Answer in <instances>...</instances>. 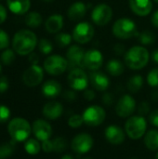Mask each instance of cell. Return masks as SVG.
<instances>
[{"label":"cell","mask_w":158,"mask_h":159,"mask_svg":"<svg viewBox=\"0 0 158 159\" xmlns=\"http://www.w3.org/2000/svg\"><path fill=\"white\" fill-rule=\"evenodd\" d=\"M13 49L18 54L24 56L33 52L37 45L35 34L30 30H20L13 37Z\"/></svg>","instance_id":"obj_1"},{"label":"cell","mask_w":158,"mask_h":159,"mask_svg":"<svg viewBox=\"0 0 158 159\" xmlns=\"http://www.w3.org/2000/svg\"><path fill=\"white\" fill-rule=\"evenodd\" d=\"M150 54L142 46L130 48L125 54V63L131 70H141L144 68L149 61Z\"/></svg>","instance_id":"obj_2"},{"label":"cell","mask_w":158,"mask_h":159,"mask_svg":"<svg viewBox=\"0 0 158 159\" xmlns=\"http://www.w3.org/2000/svg\"><path fill=\"white\" fill-rule=\"evenodd\" d=\"M7 130L9 136L15 142H25L31 134L32 127L26 119L15 117L8 123Z\"/></svg>","instance_id":"obj_3"},{"label":"cell","mask_w":158,"mask_h":159,"mask_svg":"<svg viewBox=\"0 0 158 159\" xmlns=\"http://www.w3.org/2000/svg\"><path fill=\"white\" fill-rule=\"evenodd\" d=\"M113 34L119 39H129L134 35H138L137 25L131 19H118L113 25Z\"/></svg>","instance_id":"obj_4"},{"label":"cell","mask_w":158,"mask_h":159,"mask_svg":"<svg viewBox=\"0 0 158 159\" xmlns=\"http://www.w3.org/2000/svg\"><path fill=\"white\" fill-rule=\"evenodd\" d=\"M147 123L144 116H133L129 117L125 124V130L131 140L141 139L146 132Z\"/></svg>","instance_id":"obj_5"},{"label":"cell","mask_w":158,"mask_h":159,"mask_svg":"<svg viewBox=\"0 0 158 159\" xmlns=\"http://www.w3.org/2000/svg\"><path fill=\"white\" fill-rule=\"evenodd\" d=\"M68 61L60 55H51L44 61V69L50 75H60L68 68Z\"/></svg>","instance_id":"obj_6"},{"label":"cell","mask_w":158,"mask_h":159,"mask_svg":"<svg viewBox=\"0 0 158 159\" xmlns=\"http://www.w3.org/2000/svg\"><path fill=\"white\" fill-rule=\"evenodd\" d=\"M67 82L72 89L81 91L88 89L89 77L82 68H74L68 75Z\"/></svg>","instance_id":"obj_7"},{"label":"cell","mask_w":158,"mask_h":159,"mask_svg":"<svg viewBox=\"0 0 158 159\" xmlns=\"http://www.w3.org/2000/svg\"><path fill=\"white\" fill-rule=\"evenodd\" d=\"M84 123L90 127H97L103 123L106 117L105 110L99 105L88 106L82 115Z\"/></svg>","instance_id":"obj_8"},{"label":"cell","mask_w":158,"mask_h":159,"mask_svg":"<svg viewBox=\"0 0 158 159\" xmlns=\"http://www.w3.org/2000/svg\"><path fill=\"white\" fill-rule=\"evenodd\" d=\"M95 30L88 21L78 22L73 30V39L78 44H87L94 36Z\"/></svg>","instance_id":"obj_9"},{"label":"cell","mask_w":158,"mask_h":159,"mask_svg":"<svg viewBox=\"0 0 158 159\" xmlns=\"http://www.w3.org/2000/svg\"><path fill=\"white\" fill-rule=\"evenodd\" d=\"M113 18V9L107 4L96 6L91 12L92 21L98 26H104L110 22Z\"/></svg>","instance_id":"obj_10"},{"label":"cell","mask_w":158,"mask_h":159,"mask_svg":"<svg viewBox=\"0 0 158 159\" xmlns=\"http://www.w3.org/2000/svg\"><path fill=\"white\" fill-rule=\"evenodd\" d=\"M136 108V102L131 95H123L117 102L115 106V112L121 118L130 117Z\"/></svg>","instance_id":"obj_11"},{"label":"cell","mask_w":158,"mask_h":159,"mask_svg":"<svg viewBox=\"0 0 158 159\" xmlns=\"http://www.w3.org/2000/svg\"><path fill=\"white\" fill-rule=\"evenodd\" d=\"M93 143H94L93 139L89 134L80 133L75 137H74L71 143V147L74 153L82 155L89 152L93 146Z\"/></svg>","instance_id":"obj_12"},{"label":"cell","mask_w":158,"mask_h":159,"mask_svg":"<svg viewBox=\"0 0 158 159\" xmlns=\"http://www.w3.org/2000/svg\"><path fill=\"white\" fill-rule=\"evenodd\" d=\"M103 64V56L98 49H90L85 52L83 60V69L91 72L98 71Z\"/></svg>","instance_id":"obj_13"},{"label":"cell","mask_w":158,"mask_h":159,"mask_svg":"<svg viewBox=\"0 0 158 159\" xmlns=\"http://www.w3.org/2000/svg\"><path fill=\"white\" fill-rule=\"evenodd\" d=\"M43 78H44V71L37 64L29 67L27 70L24 71L22 75L23 83L27 87H31V88L38 86L42 82Z\"/></svg>","instance_id":"obj_14"},{"label":"cell","mask_w":158,"mask_h":159,"mask_svg":"<svg viewBox=\"0 0 158 159\" xmlns=\"http://www.w3.org/2000/svg\"><path fill=\"white\" fill-rule=\"evenodd\" d=\"M32 131L35 138L41 142L49 140L52 135V128L50 124L43 119H37L33 123Z\"/></svg>","instance_id":"obj_15"},{"label":"cell","mask_w":158,"mask_h":159,"mask_svg":"<svg viewBox=\"0 0 158 159\" xmlns=\"http://www.w3.org/2000/svg\"><path fill=\"white\" fill-rule=\"evenodd\" d=\"M85 56V50L78 45L71 46L66 52V59L68 64L72 66H77L78 68L83 69V60Z\"/></svg>","instance_id":"obj_16"},{"label":"cell","mask_w":158,"mask_h":159,"mask_svg":"<svg viewBox=\"0 0 158 159\" xmlns=\"http://www.w3.org/2000/svg\"><path fill=\"white\" fill-rule=\"evenodd\" d=\"M104 136L105 139L113 145H119L123 143L126 138L124 130L120 127L115 125L108 126L104 131Z\"/></svg>","instance_id":"obj_17"},{"label":"cell","mask_w":158,"mask_h":159,"mask_svg":"<svg viewBox=\"0 0 158 159\" xmlns=\"http://www.w3.org/2000/svg\"><path fill=\"white\" fill-rule=\"evenodd\" d=\"M89 82L93 89L99 91H105L110 86V80L108 76L99 71H93L89 75Z\"/></svg>","instance_id":"obj_18"},{"label":"cell","mask_w":158,"mask_h":159,"mask_svg":"<svg viewBox=\"0 0 158 159\" xmlns=\"http://www.w3.org/2000/svg\"><path fill=\"white\" fill-rule=\"evenodd\" d=\"M129 7L136 15L145 17L151 13L153 3L152 0H129Z\"/></svg>","instance_id":"obj_19"},{"label":"cell","mask_w":158,"mask_h":159,"mask_svg":"<svg viewBox=\"0 0 158 159\" xmlns=\"http://www.w3.org/2000/svg\"><path fill=\"white\" fill-rule=\"evenodd\" d=\"M42 113L46 118L49 120H55L62 115L63 106L58 102H49L44 105Z\"/></svg>","instance_id":"obj_20"},{"label":"cell","mask_w":158,"mask_h":159,"mask_svg":"<svg viewBox=\"0 0 158 159\" xmlns=\"http://www.w3.org/2000/svg\"><path fill=\"white\" fill-rule=\"evenodd\" d=\"M87 10H88V7L85 3L74 2L70 6L69 9L67 10V15L71 20L76 21V20H80L85 17Z\"/></svg>","instance_id":"obj_21"},{"label":"cell","mask_w":158,"mask_h":159,"mask_svg":"<svg viewBox=\"0 0 158 159\" xmlns=\"http://www.w3.org/2000/svg\"><path fill=\"white\" fill-rule=\"evenodd\" d=\"M61 92V85L56 80H47L42 86V93L47 98H56Z\"/></svg>","instance_id":"obj_22"},{"label":"cell","mask_w":158,"mask_h":159,"mask_svg":"<svg viewBox=\"0 0 158 159\" xmlns=\"http://www.w3.org/2000/svg\"><path fill=\"white\" fill-rule=\"evenodd\" d=\"M63 26V17L61 14H53L47 18L45 23L46 30L50 34L59 33Z\"/></svg>","instance_id":"obj_23"},{"label":"cell","mask_w":158,"mask_h":159,"mask_svg":"<svg viewBox=\"0 0 158 159\" xmlns=\"http://www.w3.org/2000/svg\"><path fill=\"white\" fill-rule=\"evenodd\" d=\"M7 3L10 11L17 15L25 14L31 7L30 0H7Z\"/></svg>","instance_id":"obj_24"},{"label":"cell","mask_w":158,"mask_h":159,"mask_svg":"<svg viewBox=\"0 0 158 159\" xmlns=\"http://www.w3.org/2000/svg\"><path fill=\"white\" fill-rule=\"evenodd\" d=\"M106 70L112 76H119L124 73V64L117 59L110 60L106 64Z\"/></svg>","instance_id":"obj_25"},{"label":"cell","mask_w":158,"mask_h":159,"mask_svg":"<svg viewBox=\"0 0 158 159\" xmlns=\"http://www.w3.org/2000/svg\"><path fill=\"white\" fill-rule=\"evenodd\" d=\"M144 145L151 151L158 150V130L151 129L145 134Z\"/></svg>","instance_id":"obj_26"},{"label":"cell","mask_w":158,"mask_h":159,"mask_svg":"<svg viewBox=\"0 0 158 159\" xmlns=\"http://www.w3.org/2000/svg\"><path fill=\"white\" fill-rule=\"evenodd\" d=\"M143 86V77L141 75H135L129 78L127 83L128 89L131 93H137Z\"/></svg>","instance_id":"obj_27"},{"label":"cell","mask_w":158,"mask_h":159,"mask_svg":"<svg viewBox=\"0 0 158 159\" xmlns=\"http://www.w3.org/2000/svg\"><path fill=\"white\" fill-rule=\"evenodd\" d=\"M41 148H42V146L39 143L38 140H36V139L31 138V139H28L27 141H25L24 150L26 151L27 154H29L31 156L37 155L40 152Z\"/></svg>","instance_id":"obj_28"},{"label":"cell","mask_w":158,"mask_h":159,"mask_svg":"<svg viewBox=\"0 0 158 159\" xmlns=\"http://www.w3.org/2000/svg\"><path fill=\"white\" fill-rule=\"evenodd\" d=\"M16 143L14 140H11L7 143L0 144V159H6L9 157L15 151Z\"/></svg>","instance_id":"obj_29"},{"label":"cell","mask_w":158,"mask_h":159,"mask_svg":"<svg viewBox=\"0 0 158 159\" xmlns=\"http://www.w3.org/2000/svg\"><path fill=\"white\" fill-rule=\"evenodd\" d=\"M138 38L141 44L145 45V46H149L155 43L156 41V35L153 32L149 31V30H145L142 33H138Z\"/></svg>","instance_id":"obj_30"},{"label":"cell","mask_w":158,"mask_h":159,"mask_svg":"<svg viewBox=\"0 0 158 159\" xmlns=\"http://www.w3.org/2000/svg\"><path fill=\"white\" fill-rule=\"evenodd\" d=\"M42 17L38 12H30L25 18V23L32 28L38 27L42 23Z\"/></svg>","instance_id":"obj_31"},{"label":"cell","mask_w":158,"mask_h":159,"mask_svg":"<svg viewBox=\"0 0 158 159\" xmlns=\"http://www.w3.org/2000/svg\"><path fill=\"white\" fill-rule=\"evenodd\" d=\"M73 36L67 33H60L55 37V42L60 48H65L71 44Z\"/></svg>","instance_id":"obj_32"},{"label":"cell","mask_w":158,"mask_h":159,"mask_svg":"<svg viewBox=\"0 0 158 159\" xmlns=\"http://www.w3.org/2000/svg\"><path fill=\"white\" fill-rule=\"evenodd\" d=\"M53 151L56 153H62L67 148V142L63 137H57L52 141Z\"/></svg>","instance_id":"obj_33"},{"label":"cell","mask_w":158,"mask_h":159,"mask_svg":"<svg viewBox=\"0 0 158 159\" xmlns=\"http://www.w3.org/2000/svg\"><path fill=\"white\" fill-rule=\"evenodd\" d=\"M38 47H39V50L40 52H42L43 54H50L53 50V45L52 43L47 40V39H45V38H42L40 39L39 41V44H38Z\"/></svg>","instance_id":"obj_34"},{"label":"cell","mask_w":158,"mask_h":159,"mask_svg":"<svg viewBox=\"0 0 158 159\" xmlns=\"http://www.w3.org/2000/svg\"><path fill=\"white\" fill-rule=\"evenodd\" d=\"M147 83L153 88H158V67L152 69L148 73Z\"/></svg>","instance_id":"obj_35"},{"label":"cell","mask_w":158,"mask_h":159,"mask_svg":"<svg viewBox=\"0 0 158 159\" xmlns=\"http://www.w3.org/2000/svg\"><path fill=\"white\" fill-rule=\"evenodd\" d=\"M1 60H2V62L4 64H6V65L11 64L14 61V60H15L14 51L12 49H6L1 54Z\"/></svg>","instance_id":"obj_36"},{"label":"cell","mask_w":158,"mask_h":159,"mask_svg":"<svg viewBox=\"0 0 158 159\" xmlns=\"http://www.w3.org/2000/svg\"><path fill=\"white\" fill-rule=\"evenodd\" d=\"M84 123L83 120V116L80 115H73L72 116H70V118L68 119V125L73 128V129H77L79 128L82 124Z\"/></svg>","instance_id":"obj_37"},{"label":"cell","mask_w":158,"mask_h":159,"mask_svg":"<svg viewBox=\"0 0 158 159\" xmlns=\"http://www.w3.org/2000/svg\"><path fill=\"white\" fill-rule=\"evenodd\" d=\"M8 46H9L8 34L2 29H0V49L7 48Z\"/></svg>","instance_id":"obj_38"},{"label":"cell","mask_w":158,"mask_h":159,"mask_svg":"<svg viewBox=\"0 0 158 159\" xmlns=\"http://www.w3.org/2000/svg\"><path fill=\"white\" fill-rule=\"evenodd\" d=\"M10 116V110L5 105H0V123H5Z\"/></svg>","instance_id":"obj_39"},{"label":"cell","mask_w":158,"mask_h":159,"mask_svg":"<svg viewBox=\"0 0 158 159\" xmlns=\"http://www.w3.org/2000/svg\"><path fill=\"white\" fill-rule=\"evenodd\" d=\"M150 112V104L147 102H142L140 103L139 107H138V113L139 116H147Z\"/></svg>","instance_id":"obj_40"},{"label":"cell","mask_w":158,"mask_h":159,"mask_svg":"<svg viewBox=\"0 0 158 159\" xmlns=\"http://www.w3.org/2000/svg\"><path fill=\"white\" fill-rule=\"evenodd\" d=\"M63 98L67 101V102H74L77 99V95L75 90H67L63 93Z\"/></svg>","instance_id":"obj_41"},{"label":"cell","mask_w":158,"mask_h":159,"mask_svg":"<svg viewBox=\"0 0 158 159\" xmlns=\"http://www.w3.org/2000/svg\"><path fill=\"white\" fill-rule=\"evenodd\" d=\"M42 150L45 152V153H51L53 152V143H52V141L50 140H47V141H44L42 142Z\"/></svg>","instance_id":"obj_42"},{"label":"cell","mask_w":158,"mask_h":159,"mask_svg":"<svg viewBox=\"0 0 158 159\" xmlns=\"http://www.w3.org/2000/svg\"><path fill=\"white\" fill-rule=\"evenodd\" d=\"M8 80L6 76L0 77V93H4L8 89Z\"/></svg>","instance_id":"obj_43"},{"label":"cell","mask_w":158,"mask_h":159,"mask_svg":"<svg viewBox=\"0 0 158 159\" xmlns=\"http://www.w3.org/2000/svg\"><path fill=\"white\" fill-rule=\"evenodd\" d=\"M149 121L153 126H156L158 128V109L153 111L149 116Z\"/></svg>","instance_id":"obj_44"},{"label":"cell","mask_w":158,"mask_h":159,"mask_svg":"<svg viewBox=\"0 0 158 159\" xmlns=\"http://www.w3.org/2000/svg\"><path fill=\"white\" fill-rule=\"evenodd\" d=\"M102 102L107 105L110 106L114 103V96L111 93H105L102 95Z\"/></svg>","instance_id":"obj_45"},{"label":"cell","mask_w":158,"mask_h":159,"mask_svg":"<svg viewBox=\"0 0 158 159\" xmlns=\"http://www.w3.org/2000/svg\"><path fill=\"white\" fill-rule=\"evenodd\" d=\"M95 92L92 90V89H85V92H84V98L90 102V101H93L95 99Z\"/></svg>","instance_id":"obj_46"},{"label":"cell","mask_w":158,"mask_h":159,"mask_svg":"<svg viewBox=\"0 0 158 159\" xmlns=\"http://www.w3.org/2000/svg\"><path fill=\"white\" fill-rule=\"evenodd\" d=\"M29 61L32 63V65H35V64H37V63H38V61H39V57H38V55H37L36 53H34V52L30 53V56H29Z\"/></svg>","instance_id":"obj_47"},{"label":"cell","mask_w":158,"mask_h":159,"mask_svg":"<svg viewBox=\"0 0 158 159\" xmlns=\"http://www.w3.org/2000/svg\"><path fill=\"white\" fill-rule=\"evenodd\" d=\"M7 19V10L6 8L0 4V24L3 23Z\"/></svg>","instance_id":"obj_48"},{"label":"cell","mask_w":158,"mask_h":159,"mask_svg":"<svg viewBox=\"0 0 158 159\" xmlns=\"http://www.w3.org/2000/svg\"><path fill=\"white\" fill-rule=\"evenodd\" d=\"M114 50L117 55H122L125 52V47L122 44H116L114 48Z\"/></svg>","instance_id":"obj_49"},{"label":"cell","mask_w":158,"mask_h":159,"mask_svg":"<svg viewBox=\"0 0 158 159\" xmlns=\"http://www.w3.org/2000/svg\"><path fill=\"white\" fill-rule=\"evenodd\" d=\"M151 21H152V24L154 27L158 28V9L156 10L154 12V14L152 15V18H151Z\"/></svg>","instance_id":"obj_50"},{"label":"cell","mask_w":158,"mask_h":159,"mask_svg":"<svg viewBox=\"0 0 158 159\" xmlns=\"http://www.w3.org/2000/svg\"><path fill=\"white\" fill-rule=\"evenodd\" d=\"M152 60L156 63H158V49H156L155 51H153V53H152Z\"/></svg>","instance_id":"obj_51"},{"label":"cell","mask_w":158,"mask_h":159,"mask_svg":"<svg viewBox=\"0 0 158 159\" xmlns=\"http://www.w3.org/2000/svg\"><path fill=\"white\" fill-rule=\"evenodd\" d=\"M152 98L154 101H158V91H155L152 95Z\"/></svg>","instance_id":"obj_52"},{"label":"cell","mask_w":158,"mask_h":159,"mask_svg":"<svg viewBox=\"0 0 158 159\" xmlns=\"http://www.w3.org/2000/svg\"><path fill=\"white\" fill-rule=\"evenodd\" d=\"M61 159H74V157L71 155H64Z\"/></svg>","instance_id":"obj_53"},{"label":"cell","mask_w":158,"mask_h":159,"mask_svg":"<svg viewBox=\"0 0 158 159\" xmlns=\"http://www.w3.org/2000/svg\"><path fill=\"white\" fill-rule=\"evenodd\" d=\"M44 2H47V3H51V2H53L54 0H43Z\"/></svg>","instance_id":"obj_54"},{"label":"cell","mask_w":158,"mask_h":159,"mask_svg":"<svg viewBox=\"0 0 158 159\" xmlns=\"http://www.w3.org/2000/svg\"><path fill=\"white\" fill-rule=\"evenodd\" d=\"M156 159H158V152H157V154L156 155Z\"/></svg>","instance_id":"obj_55"},{"label":"cell","mask_w":158,"mask_h":159,"mask_svg":"<svg viewBox=\"0 0 158 159\" xmlns=\"http://www.w3.org/2000/svg\"><path fill=\"white\" fill-rule=\"evenodd\" d=\"M155 2H156V3L158 4V0H155Z\"/></svg>","instance_id":"obj_56"},{"label":"cell","mask_w":158,"mask_h":159,"mask_svg":"<svg viewBox=\"0 0 158 159\" xmlns=\"http://www.w3.org/2000/svg\"><path fill=\"white\" fill-rule=\"evenodd\" d=\"M130 159H138V158H136V157H132V158H130Z\"/></svg>","instance_id":"obj_57"},{"label":"cell","mask_w":158,"mask_h":159,"mask_svg":"<svg viewBox=\"0 0 158 159\" xmlns=\"http://www.w3.org/2000/svg\"><path fill=\"white\" fill-rule=\"evenodd\" d=\"M0 72H1V64H0Z\"/></svg>","instance_id":"obj_58"},{"label":"cell","mask_w":158,"mask_h":159,"mask_svg":"<svg viewBox=\"0 0 158 159\" xmlns=\"http://www.w3.org/2000/svg\"><path fill=\"white\" fill-rule=\"evenodd\" d=\"M85 159H90V158H85Z\"/></svg>","instance_id":"obj_59"}]
</instances>
